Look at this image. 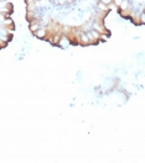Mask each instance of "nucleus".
Instances as JSON below:
<instances>
[{
    "instance_id": "1",
    "label": "nucleus",
    "mask_w": 145,
    "mask_h": 163,
    "mask_svg": "<svg viewBox=\"0 0 145 163\" xmlns=\"http://www.w3.org/2000/svg\"><path fill=\"white\" fill-rule=\"evenodd\" d=\"M44 35H45V30H40V31H37L36 32L37 37H44Z\"/></svg>"
},
{
    "instance_id": "2",
    "label": "nucleus",
    "mask_w": 145,
    "mask_h": 163,
    "mask_svg": "<svg viewBox=\"0 0 145 163\" xmlns=\"http://www.w3.org/2000/svg\"><path fill=\"white\" fill-rule=\"evenodd\" d=\"M30 29H31V31H35V30H36V29H38V25H35V24H34L32 26L30 27Z\"/></svg>"
}]
</instances>
